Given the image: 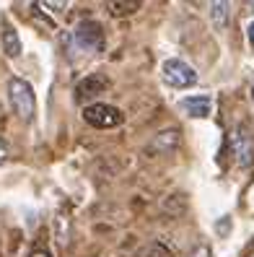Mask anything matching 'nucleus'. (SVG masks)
Here are the masks:
<instances>
[{
    "instance_id": "nucleus-4",
    "label": "nucleus",
    "mask_w": 254,
    "mask_h": 257,
    "mask_svg": "<svg viewBox=\"0 0 254 257\" xmlns=\"http://www.w3.org/2000/svg\"><path fill=\"white\" fill-rule=\"evenodd\" d=\"M73 37H76L78 47L86 50V52H96V50H101V44H104L101 26L96 21H81L76 26V32H73Z\"/></svg>"
},
{
    "instance_id": "nucleus-17",
    "label": "nucleus",
    "mask_w": 254,
    "mask_h": 257,
    "mask_svg": "<svg viewBox=\"0 0 254 257\" xmlns=\"http://www.w3.org/2000/svg\"><path fill=\"white\" fill-rule=\"evenodd\" d=\"M249 94H251V101H254V83H251V91Z\"/></svg>"
},
{
    "instance_id": "nucleus-7",
    "label": "nucleus",
    "mask_w": 254,
    "mask_h": 257,
    "mask_svg": "<svg viewBox=\"0 0 254 257\" xmlns=\"http://www.w3.org/2000/svg\"><path fill=\"white\" fill-rule=\"evenodd\" d=\"M107 88H109V78H107V75H99V73H94V75H88L86 81H81V83H78L76 94H78V99L83 101V99H91V96L104 94Z\"/></svg>"
},
{
    "instance_id": "nucleus-1",
    "label": "nucleus",
    "mask_w": 254,
    "mask_h": 257,
    "mask_svg": "<svg viewBox=\"0 0 254 257\" xmlns=\"http://www.w3.org/2000/svg\"><path fill=\"white\" fill-rule=\"evenodd\" d=\"M8 96H11L13 112H16L24 122H32L34 114H37V96H34L32 83L24 81V78H13L8 83Z\"/></svg>"
},
{
    "instance_id": "nucleus-18",
    "label": "nucleus",
    "mask_w": 254,
    "mask_h": 257,
    "mask_svg": "<svg viewBox=\"0 0 254 257\" xmlns=\"http://www.w3.org/2000/svg\"><path fill=\"white\" fill-rule=\"evenodd\" d=\"M249 257H254V254H249Z\"/></svg>"
},
{
    "instance_id": "nucleus-8",
    "label": "nucleus",
    "mask_w": 254,
    "mask_h": 257,
    "mask_svg": "<svg viewBox=\"0 0 254 257\" xmlns=\"http://www.w3.org/2000/svg\"><path fill=\"white\" fill-rule=\"evenodd\" d=\"M3 52L8 57H19L21 55V39H19V34H16V29H13V26L3 29Z\"/></svg>"
},
{
    "instance_id": "nucleus-6",
    "label": "nucleus",
    "mask_w": 254,
    "mask_h": 257,
    "mask_svg": "<svg viewBox=\"0 0 254 257\" xmlns=\"http://www.w3.org/2000/svg\"><path fill=\"white\" fill-rule=\"evenodd\" d=\"M179 109L189 117H195V119H205L213 112V99L210 96H187V99L179 101Z\"/></svg>"
},
{
    "instance_id": "nucleus-12",
    "label": "nucleus",
    "mask_w": 254,
    "mask_h": 257,
    "mask_svg": "<svg viewBox=\"0 0 254 257\" xmlns=\"http://www.w3.org/2000/svg\"><path fill=\"white\" fill-rule=\"evenodd\" d=\"M140 3H109V8H117L114 13H130L132 8H138Z\"/></svg>"
},
{
    "instance_id": "nucleus-2",
    "label": "nucleus",
    "mask_w": 254,
    "mask_h": 257,
    "mask_svg": "<svg viewBox=\"0 0 254 257\" xmlns=\"http://www.w3.org/2000/svg\"><path fill=\"white\" fill-rule=\"evenodd\" d=\"M161 73H163V81H166L169 86L174 88H189L197 83V73L195 68H192L189 63H184V60H166V63L161 65Z\"/></svg>"
},
{
    "instance_id": "nucleus-13",
    "label": "nucleus",
    "mask_w": 254,
    "mask_h": 257,
    "mask_svg": "<svg viewBox=\"0 0 254 257\" xmlns=\"http://www.w3.org/2000/svg\"><path fill=\"white\" fill-rule=\"evenodd\" d=\"M192 257H213V252L207 249V247H197V249H195V254H192Z\"/></svg>"
},
{
    "instance_id": "nucleus-5",
    "label": "nucleus",
    "mask_w": 254,
    "mask_h": 257,
    "mask_svg": "<svg viewBox=\"0 0 254 257\" xmlns=\"http://www.w3.org/2000/svg\"><path fill=\"white\" fill-rule=\"evenodd\" d=\"M228 143H231V151H233L238 166H249L254 161V141H251V135L244 127H236L231 133Z\"/></svg>"
},
{
    "instance_id": "nucleus-11",
    "label": "nucleus",
    "mask_w": 254,
    "mask_h": 257,
    "mask_svg": "<svg viewBox=\"0 0 254 257\" xmlns=\"http://www.w3.org/2000/svg\"><path fill=\"white\" fill-rule=\"evenodd\" d=\"M138 257H169V252L163 249L158 241H153V244H148V247H143L140 252H138Z\"/></svg>"
},
{
    "instance_id": "nucleus-10",
    "label": "nucleus",
    "mask_w": 254,
    "mask_h": 257,
    "mask_svg": "<svg viewBox=\"0 0 254 257\" xmlns=\"http://www.w3.org/2000/svg\"><path fill=\"white\" fill-rule=\"evenodd\" d=\"M179 146V133L176 130H166V133H161L158 138L153 141V151H161V154H169V151H174Z\"/></svg>"
},
{
    "instance_id": "nucleus-15",
    "label": "nucleus",
    "mask_w": 254,
    "mask_h": 257,
    "mask_svg": "<svg viewBox=\"0 0 254 257\" xmlns=\"http://www.w3.org/2000/svg\"><path fill=\"white\" fill-rule=\"evenodd\" d=\"M246 39H249V44L254 47V21L249 24V29H246Z\"/></svg>"
},
{
    "instance_id": "nucleus-9",
    "label": "nucleus",
    "mask_w": 254,
    "mask_h": 257,
    "mask_svg": "<svg viewBox=\"0 0 254 257\" xmlns=\"http://www.w3.org/2000/svg\"><path fill=\"white\" fill-rule=\"evenodd\" d=\"M228 16H231V3H213L210 6V19H213V26L218 32L228 26Z\"/></svg>"
},
{
    "instance_id": "nucleus-16",
    "label": "nucleus",
    "mask_w": 254,
    "mask_h": 257,
    "mask_svg": "<svg viewBox=\"0 0 254 257\" xmlns=\"http://www.w3.org/2000/svg\"><path fill=\"white\" fill-rule=\"evenodd\" d=\"M32 257H50V254H47V252H34Z\"/></svg>"
},
{
    "instance_id": "nucleus-3",
    "label": "nucleus",
    "mask_w": 254,
    "mask_h": 257,
    "mask_svg": "<svg viewBox=\"0 0 254 257\" xmlns=\"http://www.w3.org/2000/svg\"><path fill=\"white\" fill-rule=\"evenodd\" d=\"M83 119L88 125H94V127L109 130V127L122 125L125 114L119 112L117 107H112V104H88V107L83 109Z\"/></svg>"
},
{
    "instance_id": "nucleus-14",
    "label": "nucleus",
    "mask_w": 254,
    "mask_h": 257,
    "mask_svg": "<svg viewBox=\"0 0 254 257\" xmlns=\"http://www.w3.org/2000/svg\"><path fill=\"white\" fill-rule=\"evenodd\" d=\"M6 156H8V148H6V141L0 138V164L6 161Z\"/></svg>"
}]
</instances>
